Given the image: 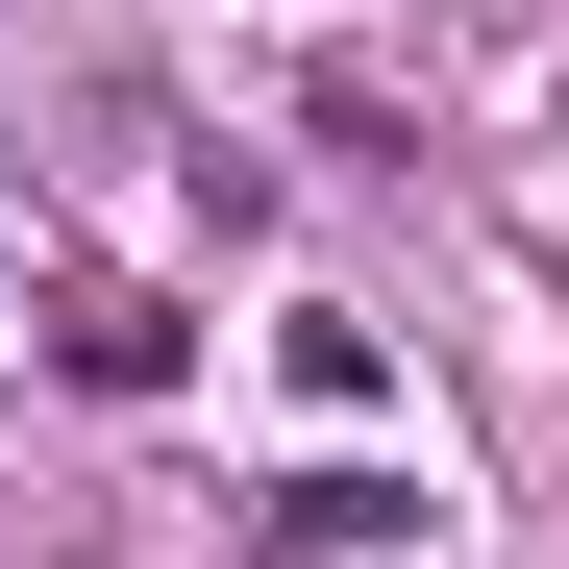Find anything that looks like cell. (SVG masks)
Wrapping results in <instances>:
<instances>
[{
	"mask_svg": "<svg viewBox=\"0 0 569 569\" xmlns=\"http://www.w3.org/2000/svg\"><path fill=\"white\" fill-rule=\"evenodd\" d=\"M50 371H74V397H173V371H199V322H173V298H124V272H100V298H50Z\"/></svg>",
	"mask_w": 569,
	"mask_h": 569,
	"instance_id": "2",
	"label": "cell"
},
{
	"mask_svg": "<svg viewBox=\"0 0 569 569\" xmlns=\"http://www.w3.org/2000/svg\"><path fill=\"white\" fill-rule=\"evenodd\" d=\"M446 496H421V470H272V496H248V545L272 569H397Z\"/></svg>",
	"mask_w": 569,
	"mask_h": 569,
	"instance_id": "1",
	"label": "cell"
}]
</instances>
